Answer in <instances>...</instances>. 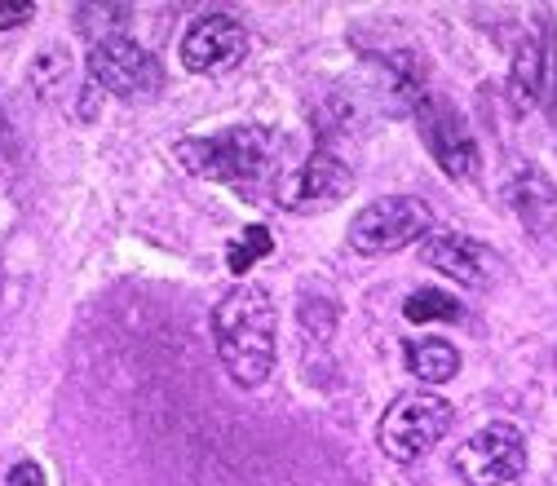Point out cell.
<instances>
[{
    "label": "cell",
    "instance_id": "obj_16",
    "mask_svg": "<svg viewBox=\"0 0 557 486\" xmlns=\"http://www.w3.org/2000/svg\"><path fill=\"white\" fill-rule=\"evenodd\" d=\"M274 248V239H270V230L265 226H248L244 235H239V244H231V252H226V261H231V270L235 274H244L252 261H261L265 252Z\"/></svg>",
    "mask_w": 557,
    "mask_h": 486
},
{
    "label": "cell",
    "instance_id": "obj_12",
    "mask_svg": "<svg viewBox=\"0 0 557 486\" xmlns=\"http://www.w3.org/2000/svg\"><path fill=\"white\" fill-rule=\"evenodd\" d=\"M407 372L416 381H425V385H447L456 372H460V350L451 340H411L407 345Z\"/></svg>",
    "mask_w": 557,
    "mask_h": 486
},
{
    "label": "cell",
    "instance_id": "obj_17",
    "mask_svg": "<svg viewBox=\"0 0 557 486\" xmlns=\"http://www.w3.org/2000/svg\"><path fill=\"white\" fill-rule=\"evenodd\" d=\"M32 14H36L32 0H0V32H5V27H23V23H32Z\"/></svg>",
    "mask_w": 557,
    "mask_h": 486
},
{
    "label": "cell",
    "instance_id": "obj_11",
    "mask_svg": "<svg viewBox=\"0 0 557 486\" xmlns=\"http://www.w3.org/2000/svg\"><path fill=\"white\" fill-rule=\"evenodd\" d=\"M509 208H513V217L531 230V235H548L553 230V222H557V190H553V182L540 173V169H531V164H522V173H513V182H509Z\"/></svg>",
    "mask_w": 557,
    "mask_h": 486
},
{
    "label": "cell",
    "instance_id": "obj_6",
    "mask_svg": "<svg viewBox=\"0 0 557 486\" xmlns=\"http://www.w3.org/2000/svg\"><path fill=\"white\" fill-rule=\"evenodd\" d=\"M350 190H355V169L332 147H314L293 173L278 177L274 199H278V208L306 217V213H327V208H336Z\"/></svg>",
    "mask_w": 557,
    "mask_h": 486
},
{
    "label": "cell",
    "instance_id": "obj_8",
    "mask_svg": "<svg viewBox=\"0 0 557 486\" xmlns=\"http://www.w3.org/2000/svg\"><path fill=\"white\" fill-rule=\"evenodd\" d=\"M89 80L115 98H156L164 89V66L137 40L115 36V40L89 45Z\"/></svg>",
    "mask_w": 557,
    "mask_h": 486
},
{
    "label": "cell",
    "instance_id": "obj_2",
    "mask_svg": "<svg viewBox=\"0 0 557 486\" xmlns=\"http://www.w3.org/2000/svg\"><path fill=\"white\" fill-rule=\"evenodd\" d=\"M274 133L265 124H235L208 137H182L173 147V160L190 173V177H208V182H231V186H248L270 169L274 155Z\"/></svg>",
    "mask_w": 557,
    "mask_h": 486
},
{
    "label": "cell",
    "instance_id": "obj_9",
    "mask_svg": "<svg viewBox=\"0 0 557 486\" xmlns=\"http://www.w3.org/2000/svg\"><path fill=\"white\" fill-rule=\"evenodd\" d=\"M244 53H248V32L231 14H203L182 36V62L186 72H199V76L231 72V66L244 62Z\"/></svg>",
    "mask_w": 557,
    "mask_h": 486
},
{
    "label": "cell",
    "instance_id": "obj_3",
    "mask_svg": "<svg viewBox=\"0 0 557 486\" xmlns=\"http://www.w3.org/2000/svg\"><path fill=\"white\" fill-rule=\"evenodd\" d=\"M456 425V407L438 394H403L389 402V411L381 415V429L376 443L389 460L407 464V460H421L430 456Z\"/></svg>",
    "mask_w": 557,
    "mask_h": 486
},
{
    "label": "cell",
    "instance_id": "obj_18",
    "mask_svg": "<svg viewBox=\"0 0 557 486\" xmlns=\"http://www.w3.org/2000/svg\"><path fill=\"white\" fill-rule=\"evenodd\" d=\"M5 486H45V469L36 460H18L5 477Z\"/></svg>",
    "mask_w": 557,
    "mask_h": 486
},
{
    "label": "cell",
    "instance_id": "obj_4",
    "mask_svg": "<svg viewBox=\"0 0 557 486\" xmlns=\"http://www.w3.org/2000/svg\"><path fill=\"white\" fill-rule=\"evenodd\" d=\"M434 226V213H430V203L425 199H411V195H385L368 208H359L350 230H345V239H350L355 252L363 257H389L407 244L430 235Z\"/></svg>",
    "mask_w": 557,
    "mask_h": 486
},
{
    "label": "cell",
    "instance_id": "obj_5",
    "mask_svg": "<svg viewBox=\"0 0 557 486\" xmlns=\"http://www.w3.org/2000/svg\"><path fill=\"white\" fill-rule=\"evenodd\" d=\"M527 469V438L509 421H492L451 451V473L465 486H505Z\"/></svg>",
    "mask_w": 557,
    "mask_h": 486
},
{
    "label": "cell",
    "instance_id": "obj_1",
    "mask_svg": "<svg viewBox=\"0 0 557 486\" xmlns=\"http://www.w3.org/2000/svg\"><path fill=\"white\" fill-rule=\"evenodd\" d=\"M213 340L218 359L231 372L235 385L257 389L274 372V340H278V314L261 284H235L213 306Z\"/></svg>",
    "mask_w": 557,
    "mask_h": 486
},
{
    "label": "cell",
    "instance_id": "obj_13",
    "mask_svg": "<svg viewBox=\"0 0 557 486\" xmlns=\"http://www.w3.org/2000/svg\"><path fill=\"white\" fill-rule=\"evenodd\" d=\"M544 72H548V62H544V40L540 36H522L518 53H513V72H509V94L518 107H531L544 89Z\"/></svg>",
    "mask_w": 557,
    "mask_h": 486
},
{
    "label": "cell",
    "instance_id": "obj_7",
    "mask_svg": "<svg viewBox=\"0 0 557 486\" xmlns=\"http://www.w3.org/2000/svg\"><path fill=\"white\" fill-rule=\"evenodd\" d=\"M411 115H416V128H421L430 155L443 164L447 177H456V182L478 177V164H482L478 142H473L465 115H460L451 102H443L438 94H416Z\"/></svg>",
    "mask_w": 557,
    "mask_h": 486
},
{
    "label": "cell",
    "instance_id": "obj_15",
    "mask_svg": "<svg viewBox=\"0 0 557 486\" xmlns=\"http://www.w3.org/2000/svg\"><path fill=\"white\" fill-rule=\"evenodd\" d=\"M403 314H407L411 323H434V319L456 323V319H460V306H456L447 292H438V288H421V292H411V297H407Z\"/></svg>",
    "mask_w": 557,
    "mask_h": 486
},
{
    "label": "cell",
    "instance_id": "obj_10",
    "mask_svg": "<svg viewBox=\"0 0 557 486\" xmlns=\"http://www.w3.org/2000/svg\"><path fill=\"white\" fill-rule=\"evenodd\" d=\"M421 261H425L430 270H438L443 279H451V284H460V288H473V292L492 288V279H496V257L486 252L478 239H469V235H451V230H434V235H425V244H421Z\"/></svg>",
    "mask_w": 557,
    "mask_h": 486
},
{
    "label": "cell",
    "instance_id": "obj_14",
    "mask_svg": "<svg viewBox=\"0 0 557 486\" xmlns=\"http://www.w3.org/2000/svg\"><path fill=\"white\" fill-rule=\"evenodd\" d=\"M76 18H81V32H85L94 45H102V40L124 36L120 27L133 18V10H128V5H81Z\"/></svg>",
    "mask_w": 557,
    "mask_h": 486
}]
</instances>
